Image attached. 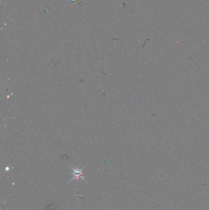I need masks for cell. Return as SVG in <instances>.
<instances>
[{
    "label": "cell",
    "instance_id": "1",
    "mask_svg": "<svg viewBox=\"0 0 209 210\" xmlns=\"http://www.w3.org/2000/svg\"><path fill=\"white\" fill-rule=\"evenodd\" d=\"M85 168V167H83L82 168L79 169V168H73L72 167H71L72 168V178L71 180V181H72L73 179H79L80 178H81L82 179H83L84 181H85V179H84V177L83 176V173L82 172L83 168Z\"/></svg>",
    "mask_w": 209,
    "mask_h": 210
}]
</instances>
